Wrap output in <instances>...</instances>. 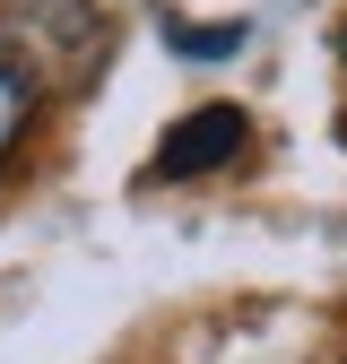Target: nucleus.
<instances>
[{
    "label": "nucleus",
    "mask_w": 347,
    "mask_h": 364,
    "mask_svg": "<svg viewBox=\"0 0 347 364\" xmlns=\"http://www.w3.org/2000/svg\"><path fill=\"white\" fill-rule=\"evenodd\" d=\"M0 43L35 70V87H87L113 43V18L96 0H9V26Z\"/></svg>",
    "instance_id": "f257e3e1"
},
{
    "label": "nucleus",
    "mask_w": 347,
    "mask_h": 364,
    "mask_svg": "<svg viewBox=\"0 0 347 364\" xmlns=\"http://www.w3.org/2000/svg\"><path fill=\"white\" fill-rule=\"evenodd\" d=\"M252 148V122L235 113V105H200V113H183L156 139V182H191V173H217V165H235Z\"/></svg>",
    "instance_id": "f03ea898"
},
{
    "label": "nucleus",
    "mask_w": 347,
    "mask_h": 364,
    "mask_svg": "<svg viewBox=\"0 0 347 364\" xmlns=\"http://www.w3.org/2000/svg\"><path fill=\"white\" fill-rule=\"evenodd\" d=\"M26 122H35V70L9 53V43H0V156L26 139Z\"/></svg>",
    "instance_id": "7ed1b4c3"
},
{
    "label": "nucleus",
    "mask_w": 347,
    "mask_h": 364,
    "mask_svg": "<svg viewBox=\"0 0 347 364\" xmlns=\"http://www.w3.org/2000/svg\"><path fill=\"white\" fill-rule=\"evenodd\" d=\"M165 43H174L183 61H235L243 43H252V26H243V18H226V26H165Z\"/></svg>",
    "instance_id": "20e7f679"
},
{
    "label": "nucleus",
    "mask_w": 347,
    "mask_h": 364,
    "mask_svg": "<svg viewBox=\"0 0 347 364\" xmlns=\"http://www.w3.org/2000/svg\"><path fill=\"white\" fill-rule=\"evenodd\" d=\"M338 61H347V26H338Z\"/></svg>",
    "instance_id": "39448f33"
}]
</instances>
